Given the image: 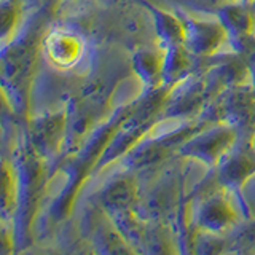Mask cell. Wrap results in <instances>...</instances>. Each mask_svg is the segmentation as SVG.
I'll return each mask as SVG.
<instances>
[{"instance_id": "obj_13", "label": "cell", "mask_w": 255, "mask_h": 255, "mask_svg": "<svg viewBox=\"0 0 255 255\" xmlns=\"http://www.w3.org/2000/svg\"><path fill=\"white\" fill-rule=\"evenodd\" d=\"M249 143H251L252 150L255 151V129H254V132H252V135H251V139H249Z\"/></svg>"}, {"instance_id": "obj_14", "label": "cell", "mask_w": 255, "mask_h": 255, "mask_svg": "<svg viewBox=\"0 0 255 255\" xmlns=\"http://www.w3.org/2000/svg\"><path fill=\"white\" fill-rule=\"evenodd\" d=\"M252 11H254V19H255V5H254V10Z\"/></svg>"}, {"instance_id": "obj_9", "label": "cell", "mask_w": 255, "mask_h": 255, "mask_svg": "<svg viewBox=\"0 0 255 255\" xmlns=\"http://www.w3.org/2000/svg\"><path fill=\"white\" fill-rule=\"evenodd\" d=\"M132 67L147 90H153L163 85V53L140 51L134 56Z\"/></svg>"}, {"instance_id": "obj_3", "label": "cell", "mask_w": 255, "mask_h": 255, "mask_svg": "<svg viewBox=\"0 0 255 255\" xmlns=\"http://www.w3.org/2000/svg\"><path fill=\"white\" fill-rule=\"evenodd\" d=\"M42 51L54 67L69 70L82 61L85 54V42L75 32L56 27L40 40Z\"/></svg>"}, {"instance_id": "obj_12", "label": "cell", "mask_w": 255, "mask_h": 255, "mask_svg": "<svg viewBox=\"0 0 255 255\" xmlns=\"http://www.w3.org/2000/svg\"><path fill=\"white\" fill-rule=\"evenodd\" d=\"M233 243L241 249H255V220L247 222L235 235Z\"/></svg>"}, {"instance_id": "obj_2", "label": "cell", "mask_w": 255, "mask_h": 255, "mask_svg": "<svg viewBox=\"0 0 255 255\" xmlns=\"http://www.w3.org/2000/svg\"><path fill=\"white\" fill-rule=\"evenodd\" d=\"M241 217L231 201V191L219 185V191L207 195L196 217V227L207 235H222L233 230Z\"/></svg>"}, {"instance_id": "obj_10", "label": "cell", "mask_w": 255, "mask_h": 255, "mask_svg": "<svg viewBox=\"0 0 255 255\" xmlns=\"http://www.w3.org/2000/svg\"><path fill=\"white\" fill-rule=\"evenodd\" d=\"M156 34L163 43V48L183 45V21L177 16L155 10Z\"/></svg>"}, {"instance_id": "obj_1", "label": "cell", "mask_w": 255, "mask_h": 255, "mask_svg": "<svg viewBox=\"0 0 255 255\" xmlns=\"http://www.w3.org/2000/svg\"><path fill=\"white\" fill-rule=\"evenodd\" d=\"M238 142V128L230 125L211 126L190 137L177 153L195 158L207 167H217Z\"/></svg>"}, {"instance_id": "obj_4", "label": "cell", "mask_w": 255, "mask_h": 255, "mask_svg": "<svg viewBox=\"0 0 255 255\" xmlns=\"http://www.w3.org/2000/svg\"><path fill=\"white\" fill-rule=\"evenodd\" d=\"M215 169L217 185L225 187L231 193L239 196L246 180L255 174V151L251 143L247 142V145H239L236 142V145Z\"/></svg>"}, {"instance_id": "obj_8", "label": "cell", "mask_w": 255, "mask_h": 255, "mask_svg": "<svg viewBox=\"0 0 255 255\" xmlns=\"http://www.w3.org/2000/svg\"><path fill=\"white\" fill-rule=\"evenodd\" d=\"M220 22L228 32V38L235 40V43L241 45L247 37L255 32L254 11L243 3L228 5L220 11Z\"/></svg>"}, {"instance_id": "obj_5", "label": "cell", "mask_w": 255, "mask_h": 255, "mask_svg": "<svg viewBox=\"0 0 255 255\" xmlns=\"http://www.w3.org/2000/svg\"><path fill=\"white\" fill-rule=\"evenodd\" d=\"M228 38L222 22L183 21V46L195 56H211Z\"/></svg>"}, {"instance_id": "obj_6", "label": "cell", "mask_w": 255, "mask_h": 255, "mask_svg": "<svg viewBox=\"0 0 255 255\" xmlns=\"http://www.w3.org/2000/svg\"><path fill=\"white\" fill-rule=\"evenodd\" d=\"M66 114H53L35 120L30 129L35 151L51 153L58 150L66 134Z\"/></svg>"}, {"instance_id": "obj_7", "label": "cell", "mask_w": 255, "mask_h": 255, "mask_svg": "<svg viewBox=\"0 0 255 255\" xmlns=\"http://www.w3.org/2000/svg\"><path fill=\"white\" fill-rule=\"evenodd\" d=\"M137 187L131 177H118L102 190L99 203L110 217L118 212L134 209L137 203Z\"/></svg>"}, {"instance_id": "obj_11", "label": "cell", "mask_w": 255, "mask_h": 255, "mask_svg": "<svg viewBox=\"0 0 255 255\" xmlns=\"http://www.w3.org/2000/svg\"><path fill=\"white\" fill-rule=\"evenodd\" d=\"M2 212L6 217L8 212H13L14 207L18 206V195H19V188L18 183L14 179V169L13 166H10L6 161H3V169H2Z\"/></svg>"}]
</instances>
